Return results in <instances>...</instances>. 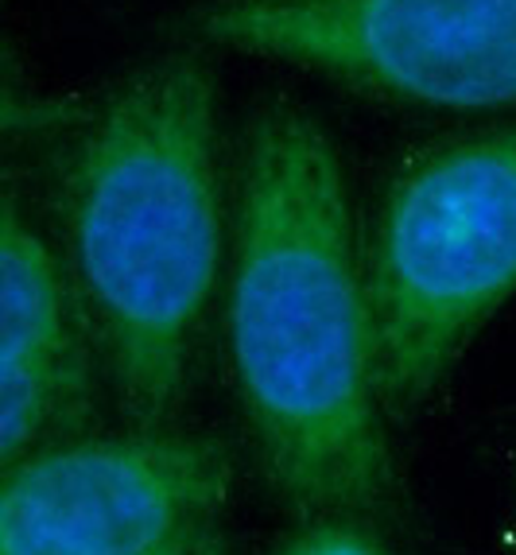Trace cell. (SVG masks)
Returning a JSON list of instances; mask_svg holds the SVG:
<instances>
[{
  "mask_svg": "<svg viewBox=\"0 0 516 555\" xmlns=\"http://www.w3.org/2000/svg\"><path fill=\"white\" fill-rule=\"evenodd\" d=\"M225 353L272 493L299 517H385L397 498L365 253L346 167L307 105L265 98L233 156Z\"/></svg>",
  "mask_w": 516,
  "mask_h": 555,
  "instance_id": "6da1fadb",
  "label": "cell"
},
{
  "mask_svg": "<svg viewBox=\"0 0 516 555\" xmlns=\"http://www.w3.org/2000/svg\"><path fill=\"white\" fill-rule=\"evenodd\" d=\"M63 257L129 427H176L225 287L218 78L203 43L144 59L63 120Z\"/></svg>",
  "mask_w": 516,
  "mask_h": 555,
  "instance_id": "7a4b0ae2",
  "label": "cell"
},
{
  "mask_svg": "<svg viewBox=\"0 0 516 555\" xmlns=\"http://www.w3.org/2000/svg\"><path fill=\"white\" fill-rule=\"evenodd\" d=\"M361 253L380 400L404 420L516 296V120L408 152Z\"/></svg>",
  "mask_w": 516,
  "mask_h": 555,
  "instance_id": "3957f363",
  "label": "cell"
},
{
  "mask_svg": "<svg viewBox=\"0 0 516 555\" xmlns=\"http://www.w3.org/2000/svg\"><path fill=\"white\" fill-rule=\"evenodd\" d=\"M191 43L415 109L516 105V0H198Z\"/></svg>",
  "mask_w": 516,
  "mask_h": 555,
  "instance_id": "277c9868",
  "label": "cell"
},
{
  "mask_svg": "<svg viewBox=\"0 0 516 555\" xmlns=\"http://www.w3.org/2000/svg\"><path fill=\"white\" fill-rule=\"evenodd\" d=\"M233 454L179 427L39 447L4 470L0 555H144L210 532Z\"/></svg>",
  "mask_w": 516,
  "mask_h": 555,
  "instance_id": "5b68a950",
  "label": "cell"
},
{
  "mask_svg": "<svg viewBox=\"0 0 516 555\" xmlns=\"http://www.w3.org/2000/svg\"><path fill=\"white\" fill-rule=\"evenodd\" d=\"M0 463L82 436L93 412L90 319L66 257L39 230L16 186L4 195L0 237Z\"/></svg>",
  "mask_w": 516,
  "mask_h": 555,
  "instance_id": "8992f818",
  "label": "cell"
},
{
  "mask_svg": "<svg viewBox=\"0 0 516 555\" xmlns=\"http://www.w3.org/2000/svg\"><path fill=\"white\" fill-rule=\"evenodd\" d=\"M276 555H388L373 537L369 520L353 517H314L307 520Z\"/></svg>",
  "mask_w": 516,
  "mask_h": 555,
  "instance_id": "52a82bcc",
  "label": "cell"
},
{
  "mask_svg": "<svg viewBox=\"0 0 516 555\" xmlns=\"http://www.w3.org/2000/svg\"><path fill=\"white\" fill-rule=\"evenodd\" d=\"M144 555H230L221 540H214L210 532H198V537H186L179 544H167L156 547V552H144Z\"/></svg>",
  "mask_w": 516,
  "mask_h": 555,
  "instance_id": "ba28073f",
  "label": "cell"
}]
</instances>
